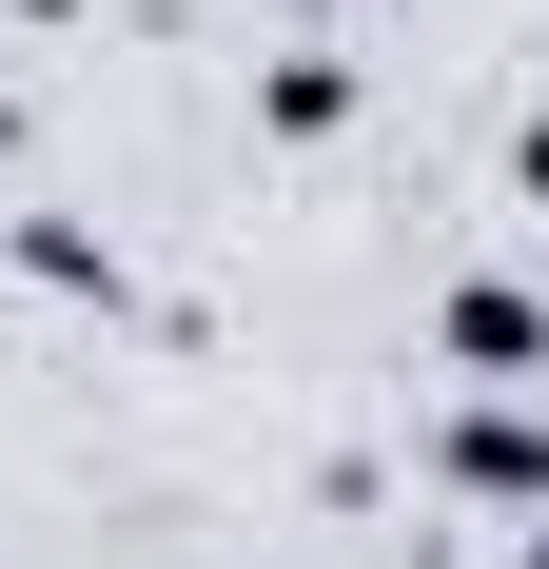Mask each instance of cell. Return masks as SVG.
<instances>
[{
    "mask_svg": "<svg viewBox=\"0 0 549 569\" xmlns=\"http://www.w3.org/2000/svg\"><path fill=\"white\" fill-rule=\"evenodd\" d=\"M451 353H471V373H549V315L530 295H451Z\"/></svg>",
    "mask_w": 549,
    "mask_h": 569,
    "instance_id": "1",
    "label": "cell"
},
{
    "mask_svg": "<svg viewBox=\"0 0 549 569\" xmlns=\"http://www.w3.org/2000/svg\"><path fill=\"white\" fill-rule=\"evenodd\" d=\"M530 197H549V118H530Z\"/></svg>",
    "mask_w": 549,
    "mask_h": 569,
    "instance_id": "2",
    "label": "cell"
},
{
    "mask_svg": "<svg viewBox=\"0 0 549 569\" xmlns=\"http://www.w3.org/2000/svg\"><path fill=\"white\" fill-rule=\"evenodd\" d=\"M530 569H549V550H530Z\"/></svg>",
    "mask_w": 549,
    "mask_h": 569,
    "instance_id": "3",
    "label": "cell"
}]
</instances>
